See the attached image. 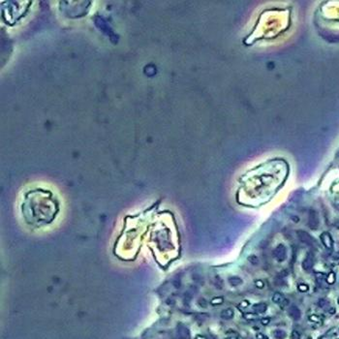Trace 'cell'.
Here are the masks:
<instances>
[{"label":"cell","mask_w":339,"mask_h":339,"mask_svg":"<svg viewBox=\"0 0 339 339\" xmlns=\"http://www.w3.org/2000/svg\"><path fill=\"white\" fill-rule=\"evenodd\" d=\"M335 279H336L335 273L333 271H330V273L328 274V276H326V283H328V285H332V284H334Z\"/></svg>","instance_id":"14"},{"label":"cell","mask_w":339,"mask_h":339,"mask_svg":"<svg viewBox=\"0 0 339 339\" xmlns=\"http://www.w3.org/2000/svg\"><path fill=\"white\" fill-rule=\"evenodd\" d=\"M298 290L299 292H301V293H305L309 290V287L307 284H304V283H300L298 285Z\"/></svg>","instance_id":"18"},{"label":"cell","mask_w":339,"mask_h":339,"mask_svg":"<svg viewBox=\"0 0 339 339\" xmlns=\"http://www.w3.org/2000/svg\"><path fill=\"white\" fill-rule=\"evenodd\" d=\"M229 283L231 286L237 287L242 284V279L239 276H231L229 277Z\"/></svg>","instance_id":"11"},{"label":"cell","mask_w":339,"mask_h":339,"mask_svg":"<svg viewBox=\"0 0 339 339\" xmlns=\"http://www.w3.org/2000/svg\"><path fill=\"white\" fill-rule=\"evenodd\" d=\"M57 212V203L53 200L51 193L44 190L31 191L27 195L24 203V214L26 217L42 221L43 223L50 222Z\"/></svg>","instance_id":"1"},{"label":"cell","mask_w":339,"mask_h":339,"mask_svg":"<svg viewBox=\"0 0 339 339\" xmlns=\"http://www.w3.org/2000/svg\"><path fill=\"white\" fill-rule=\"evenodd\" d=\"M337 302H338V304H339V296H338V298H337Z\"/></svg>","instance_id":"28"},{"label":"cell","mask_w":339,"mask_h":339,"mask_svg":"<svg viewBox=\"0 0 339 339\" xmlns=\"http://www.w3.org/2000/svg\"><path fill=\"white\" fill-rule=\"evenodd\" d=\"M296 235H298V239L302 243H304V244L308 245V246H310V247H316L317 243H316L315 238L312 237L311 235H309L307 232H305V231L298 230V232H296Z\"/></svg>","instance_id":"2"},{"label":"cell","mask_w":339,"mask_h":339,"mask_svg":"<svg viewBox=\"0 0 339 339\" xmlns=\"http://www.w3.org/2000/svg\"><path fill=\"white\" fill-rule=\"evenodd\" d=\"M309 321L312 322V323L318 324V323H321V318L317 315H311V316H309Z\"/></svg>","instance_id":"20"},{"label":"cell","mask_w":339,"mask_h":339,"mask_svg":"<svg viewBox=\"0 0 339 339\" xmlns=\"http://www.w3.org/2000/svg\"><path fill=\"white\" fill-rule=\"evenodd\" d=\"M314 266V257L312 255V253H307L306 257L304 258V260L302 261L301 267H302L303 271H305L306 272H309L312 269V267Z\"/></svg>","instance_id":"5"},{"label":"cell","mask_w":339,"mask_h":339,"mask_svg":"<svg viewBox=\"0 0 339 339\" xmlns=\"http://www.w3.org/2000/svg\"><path fill=\"white\" fill-rule=\"evenodd\" d=\"M288 313L290 317H291L293 320L294 321H298L301 317V312L299 310V308L296 305H291L288 308Z\"/></svg>","instance_id":"7"},{"label":"cell","mask_w":339,"mask_h":339,"mask_svg":"<svg viewBox=\"0 0 339 339\" xmlns=\"http://www.w3.org/2000/svg\"><path fill=\"white\" fill-rule=\"evenodd\" d=\"M224 302V298H222V296H218V298H214L213 299H211L210 303L212 304V305H220V304H222Z\"/></svg>","instance_id":"17"},{"label":"cell","mask_w":339,"mask_h":339,"mask_svg":"<svg viewBox=\"0 0 339 339\" xmlns=\"http://www.w3.org/2000/svg\"><path fill=\"white\" fill-rule=\"evenodd\" d=\"M234 315H235V312L232 308L225 309V310H223L222 313H221V317H222V319H224V320H230V319H232L233 317H234Z\"/></svg>","instance_id":"10"},{"label":"cell","mask_w":339,"mask_h":339,"mask_svg":"<svg viewBox=\"0 0 339 339\" xmlns=\"http://www.w3.org/2000/svg\"><path fill=\"white\" fill-rule=\"evenodd\" d=\"M243 318L247 321H253L255 319H257V313H251V312H248V313L243 314Z\"/></svg>","instance_id":"16"},{"label":"cell","mask_w":339,"mask_h":339,"mask_svg":"<svg viewBox=\"0 0 339 339\" xmlns=\"http://www.w3.org/2000/svg\"><path fill=\"white\" fill-rule=\"evenodd\" d=\"M254 284H255V286H256V288L257 289H264L265 288V282L263 281L262 279H257V280H255V282H254Z\"/></svg>","instance_id":"19"},{"label":"cell","mask_w":339,"mask_h":339,"mask_svg":"<svg viewBox=\"0 0 339 339\" xmlns=\"http://www.w3.org/2000/svg\"><path fill=\"white\" fill-rule=\"evenodd\" d=\"M261 323H262V325L267 326L269 323H271V318H269V317H266V318H263L262 320H261Z\"/></svg>","instance_id":"23"},{"label":"cell","mask_w":339,"mask_h":339,"mask_svg":"<svg viewBox=\"0 0 339 339\" xmlns=\"http://www.w3.org/2000/svg\"><path fill=\"white\" fill-rule=\"evenodd\" d=\"M291 339H300V334L298 330H293L291 334Z\"/></svg>","instance_id":"21"},{"label":"cell","mask_w":339,"mask_h":339,"mask_svg":"<svg viewBox=\"0 0 339 339\" xmlns=\"http://www.w3.org/2000/svg\"><path fill=\"white\" fill-rule=\"evenodd\" d=\"M177 333L179 337L182 339H189L190 338V332H189L188 328L182 325H179L177 326Z\"/></svg>","instance_id":"8"},{"label":"cell","mask_w":339,"mask_h":339,"mask_svg":"<svg viewBox=\"0 0 339 339\" xmlns=\"http://www.w3.org/2000/svg\"><path fill=\"white\" fill-rule=\"evenodd\" d=\"M267 303H265V302H259V303H256L253 305V310H254L255 313H257V314L265 313V312L267 311Z\"/></svg>","instance_id":"9"},{"label":"cell","mask_w":339,"mask_h":339,"mask_svg":"<svg viewBox=\"0 0 339 339\" xmlns=\"http://www.w3.org/2000/svg\"><path fill=\"white\" fill-rule=\"evenodd\" d=\"M249 301L248 300H242L241 302H240V304L239 305H238V307H239V308H241V309H245V308H247L248 306H249Z\"/></svg>","instance_id":"22"},{"label":"cell","mask_w":339,"mask_h":339,"mask_svg":"<svg viewBox=\"0 0 339 339\" xmlns=\"http://www.w3.org/2000/svg\"><path fill=\"white\" fill-rule=\"evenodd\" d=\"M256 339H267V337L264 334V333L259 332V333H257V334H256Z\"/></svg>","instance_id":"25"},{"label":"cell","mask_w":339,"mask_h":339,"mask_svg":"<svg viewBox=\"0 0 339 339\" xmlns=\"http://www.w3.org/2000/svg\"><path fill=\"white\" fill-rule=\"evenodd\" d=\"M319 216L314 209L309 210L308 214V227L311 230H317L319 228Z\"/></svg>","instance_id":"4"},{"label":"cell","mask_w":339,"mask_h":339,"mask_svg":"<svg viewBox=\"0 0 339 339\" xmlns=\"http://www.w3.org/2000/svg\"><path fill=\"white\" fill-rule=\"evenodd\" d=\"M197 339H205V338H203V337H201V336L199 335V336H197Z\"/></svg>","instance_id":"27"},{"label":"cell","mask_w":339,"mask_h":339,"mask_svg":"<svg viewBox=\"0 0 339 339\" xmlns=\"http://www.w3.org/2000/svg\"><path fill=\"white\" fill-rule=\"evenodd\" d=\"M318 304H319V306H320V307H325L326 305H328V301H326V299L321 298V299H319Z\"/></svg>","instance_id":"24"},{"label":"cell","mask_w":339,"mask_h":339,"mask_svg":"<svg viewBox=\"0 0 339 339\" xmlns=\"http://www.w3.org/2000/svg\"><path fill=\"white\" fill-rule=\"evenodd\" d=\"M284 300H285V298L281 293H278V292H277V293H274V294L272 296V301L276 304H281Z\"/></svg>","instance_id":"12"},{"label":"cell","mask_w":339,"mask_h":339,"mask_svg":"<svg viewBox=\"0 0 339 339\" xmlns=\"http://www.w3.org/2000/svg\"><path fill=\"white\" fill-rule=\"evenodd\" d=\"M273 336L275 339H285L287 334L283 330H275L273 331Z\"/></svg>","instance_id":"13"},{"label":"cell","mask_w":339,"mask_h":339,"mask_svg":"<svg viewBox=\"0 0 339 339\" xmlns=\"http://www.w3.org/2000/svg\"><path fill=\"white\" fill-rule=\"evenodd\" d=\"M247 260L250 264L253 265V266H257V265L259 264V258H258V256H256V255H250V256L247 258Z\"/></svg>","instance_id":"15"},{"label":"cell","mask_w":339,"mask_h":339,"mask_svg":"<svg viewBox=\"0 0 339 339\" xmlns=\"http://www.w3.org/2000/svg\"><path fill=\"white\" fill-rule=\"evenodd\" d=\"M321 241L322 243L324 244V246L326 248H328V249H332L333 247V239L332 237H331V235L330 233L328 232H324L322 233L321 235Z\"/></svg>","instance_id":"6"},{"label":"cell","mask_w":339,"mask_h":339,"mask_svg":"<svg viewBox=\"0 0 339 339\" xmlns=\"http://www.w3.org/2000/svg\"><path fill=\"white\" fill-rule=\"evenodd\" d=\"M227 339H237V337H235V336H230V337H228Z\"/></svg>","instance_id":"26"},{"label":"cell","mask_w":339,"mask_h":339,"mask_svg":"<svg viewBox=\"0 0 339 339\" xmlns=\"http://www.w3.org/2000/svg\"><path fill=\"white\" fill-rule=\"evenodd\" d=\"M273 257L277 262L282 263L287 258V249L284 244H278L273 250Z\"/></svg>","instance_id":"3"}]
</instances>
